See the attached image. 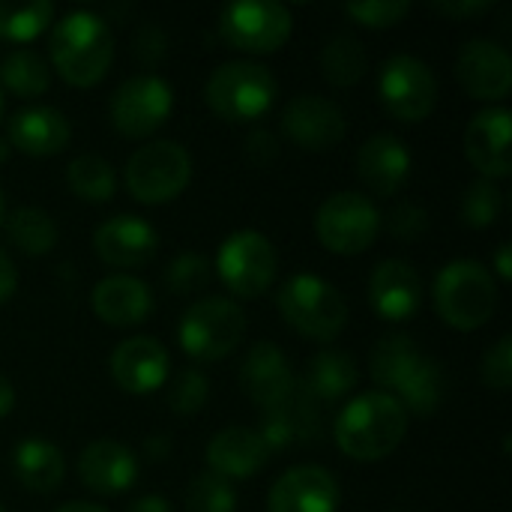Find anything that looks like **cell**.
Instances as JSON below:
<instances>
[{
    "mask_svg": "<svg viewBox=\"0 0 512 512\" xmlns=\"http://www.w3.org/2000/svg\"><path fill=\"white\" fill-rule=\"evenodd\" d=\"M294 30V15L279 0H240L219 9V36L246 54L279 51Z\"/></svg>",
    "mask_w": 512,
    "mask_h": 512,
    "instance_id": "cell-11",
    "label": "cell"
},
{
    "mask_svg": "<svg viewBox=\"0 0 512 512\" xmlns=\"http://www.w3.org/2000/svg\"><path fill=\"white\" fill-rule=\"evenodd\" d=\"M48 24H54V3H48V0H27V3L0 0V39L30 42Z\"/></svg>",
    "mask_w": 512,
    "mask_h": 512,
    "instance_id": "cell-33",
    "label": "cell"
},
{
    "mask_svg": "<svg viewBox=\"0 0 512 512\" xmlns=\"http://www.w3.org/2000/svg\"><path fill=\"white\" fill-rule=\"evenodd\" d=\"M510 129L512 114L504 105L474 114L468 129H465V156L486 180L510 177Z\"/></svg>",
    "mask_w": 512,
    "mask_h": 512,
    "instance_id": "cell-20",
    "label": "cell"
},
{
    "mask_svg": "<svg viewBox=\"0 0 512 512\" xmlns=\"http://www.w3.org/2000/svg\"><path fill=\"white\" fill-rule=\"evenodd\" d=\"M240 387L264 411L288 408L294 399V372L285 351L273 342H255L240 366Z\"/></svg>",
    "mask_w": 512,
    "mask_h": 512,
    "instance_id": "cell-17",
    "label": "cell"
},
{
    "mask_svg": "<svg viewBox=\"0 0 512 512\" xmlns=\"http://www.w3.org/2000/svg\"><path fill=\"white\" fill-rule=\"evenodd\" d=\"M213 270L237 300H255L273 288L279 255L267 234L255 228H240L222 240Z\"/></svg>",
    "mask_w": 512,
    "mask_h": 512,
    "instance_id": "cell-8",
    "label": "cell"
},
{
    "mask_svg": "<svg viewBox=\"0 0 512 512\" xmlns=\"http://www.w3.org/2000/svg\"><path fill=\"white\" fill-rule=\"evenodd\" d=\"M6 219V195H3V186H0V225Z\"/></svg>",
    "mask_w": 512,
    "mask_h": 512,
    "instance_id": "cell-51",
    "label": "cell"
},
{
    "mask_svg": "<svg viewBox=\"0 0 512 512\" xmlns=\"http://www.w3.org/2000/svg\"><path fill=\"white\" fill-rule=\"evenodd\" d=\"M360 381V369H357V360L354 354L348 351H339V348H330V351H321L309 360V369H306V390L315 396V399H324V402H336L342 399L345 393H351Z\"/></svg>",
    "mask_w": 512,
    "mask_h": 512,
    "instance_id": "cell-28",
    "label": "cell"
},
{
    "mask_svg": "<svg viewBox=\"0 0 512 512\" xmlns=\"http://www.w3.org/2000/svg\"><path fill=\"white\" fill-rule=\"evenodd\" d=\"M270 456H273V450L267 447L261 432L246 429V426H228V429L216 432L207 444L210 474H216L228 483L249 480V477L261 474L267 468Z\"/></svg>",
    "mask_w": 512,
    "mask_h": 512,
    "instance_id": "cell-21",
    "label": "cell"
},
{
    "mask_svg": "<svg viewBox=\"0 0 512 512\" xmlns=\"http://www.w3.org/2000/svg\"><path fill=\"white\" fill-rule=\"evenodd\" d=\"M369 303L384 321H408L423 303V279L402 258L381 261L369 276Z\"/></svg>",
    "mask_w": 512,
    "mask_h": 512,
    "instance_id": "cell-23",
    "label": "cell"
},
{
    "mask_svg": "<svg viewBox=\"0 0 512 512\" xmlns=\"http://www.w3.org/2000/svg\"><path fill=\"white\" fill-rule=\"evenodd\" d=\"M483 381L492 390H510L512 387V339L501 336L483 357Z\"/></svg>",
    "mask_w": 512,
    "mask_h": 512,
    "instance_id": "cell-40",
    "label": "cell"
},
{
    "mask_svg": "<svg viewBox=\"0 0 512 512\" xmlns=\"http://www.w3.org/2000/svg\"><path fill=\"white\" fill-rule=\"evenodd\" d=\"M456 81L471 99L501 102L512 90V57L501 42L471 39L459 48Z\"/></svg>",
    "mask_w": 512,
    "mask_h": 512,
    "instance_id": "cell-15",
    "label": "cell"
},
{
    "mask_svg": "<svg viewBox=\"0 0 512 512\" xmlns=\"http://www.w3.org/2000/svg\"><path fill=\"white\" fill-rule=\"evenodd\" d=\"M321 72L333 87H354L366 69H369V54L363 42L351 33H336L324 42L321 48Z\"/></svg>",
    "mask_w": 512,
    "mask_h": 512,
    "instance_id": "cell-31",
    "label": "cell"
},
{
    "mask_svg": "<svg viewBox=\"0 0 512 512\" xmlns=\"http://www.w3.org/2000/svg\"><path fill=\"white\" fill-rule=\"evenodd\" d=\"M15 288H18V270L12 264V258L0 249V306L15 294Z\"/></svg>",
    "mask_w": 512,
    "mask_h": 512,
    "instance_id": "cell-44",
    "label": "cell"
},
{
    "mask_svg": "<svg viewBox=\"0 0 512 512\" xmlns=\"http://www.w3.org/2000/svg\"><path fill=\"white\" fill-rule=\"evenodd\" d=\"M339 480L321 465L288 468L267 495V512H339Z\"/></svg>",
    "mask_w": 512,
    "mask_h": 512,
    "instance_id": "cell-18",
    "label": "cell"
},
{
    "mask_svg": "<svg viewBox=\"0 0 512 512\" xmlns=\"http://www.w3.org/2000/svg\"><path fill=\"white\" fill-rule=\"evenodd\" d=\"M210 282H213V261H207L198 252H183L171 258L165 270V285L171 294H192L207 288Z\"/></svg>",
    "mask_w": 512,
    "mask_h": 512,
    "instance_id": "cell-36",
    "label": "cell"
},
{
    "mask_svg": "<svg viewBox=\"0 0 512 512\" xmlns=\"http://www.w3.org/2000/svg\"><path fill=\"white\" fill-rule=\"evenodd\" d=\"M66 186L81 201L105 204L117 192V177H114V168H111L108 159H102L96 153H84V156H75L69 162V168H66Z\"/></svg>",
    "mask_w": 512,
    "mask_h": 512,
    "instance_id": "cell-32",
    "label": "cell"
},
{
    "mask_svg": "<svg viewBox=\"0 0 512 512\" xmlns=\"http://www.w3.org/2000/svg\"><path fill=\"white\" fill-rule=\"evenodd\" d=\"M54 512H105L99 504H87V501H69L63 507H57Z\"/></svg>",
    "mask_w": 512,
    "mask_h": 512,
    "instance_id": "cell-49",
    "label": "cell"
},
{
    "mask_svg": "<svg viewBox=\"0 0 512 512\" xmlns=\"http://www.w3.org/2000/svg\"><path fill=\"white\" fill-rule=\"evenodd\" d=\"M435 312L453 330H480L498 309V282L477 258H453L432 282Z\"/></svg>",
    "mask_w": 512,
    "mask_h": 512,
    "instance_id": "cell-4",
    "label": "cell"
},
{
    "mask_svg": "<svg viewBox=\"0 0 512 512\" xmlns=\"http://www.w3.org/2000/svg\"><path fill=\"white\" fill-rule=\"evenodd\" d=\"M504 210V192L495 180H474L468 183V189L462 192V204H459V216L465 225L471 228H489L498 222Z\"/></svg>",
    "mask_w": 512,
    "mask_h": 512,
    "instance_id": "cell-34",
    "label": "cell"
},
{
    "mask_svg": "<svg viewBox=\"0 0 512 512\" xmlns=\"http://www.w3.org/2000/svg\"><path fill=\"white\" fill-rule=\"evenodd\" d=\"M9 153H12V147H9L6 135H0V162H6V159H9Z\"/></svg>",
    "mask_w": 512,
    "mask_h": 512,
    "instance_id": "cell-50",
    "label": "cell"
},
{
    "mask_svg": "<svg viewBox=\"0 0 512 512\" xmlns=\"http://www.w3.org/2000/svg\"><path fill=\"white\" fill-rule=\"evenodd\" d=\"M69 138H72V126L60 108L30 105L9 117L6 141L12 150L24 156H36V159L57 156L69 147Z\"/></svg>",
    "mask_w": 512,
    "mask_h": 512,
    "instance_id": "cell-24",
    "label": "cell"
},
{
    "mask_svg": "<svg viewBox=\"0 0 512 512\" xmlns=\"http://www.w3.org/2000/svg\"><path fill=\"white\" fill-rule=\"evenodd\" d=\"M282 132L291 144L309 153L333 150L348 135V117L345 111L315 93L294 96L282 111Z\"/></svg>",
    "mask_w": 512,
    "mask_h": 512,
    "instance_id": "cell-14",
    "label": "cell"
},
{
    "mask_svg": "<svg viewBox=\"0 0 512 512\" xmlns=\"http://www.w3.org/2000/svg\"><path fill=\"white\" fill-rule=\"evenodd\" d=\"M126 512H171V504L162 495H144V498H138Z\"/></svg>",
    "mask_w": 512,
    "mask_h": 512,
    "instance_id": "cell-45",
    "label": "cell"
},
{
    "mask_svg": "<svg viewBox=\"0 0 512 512\" xmlns=\"http://www.w3.org/2000/svg\"><path fill=\"white\" fill-rule=\"evenodd\" d=\"M345 12L363 27L387 30V27L402 24L411 15V3L408 0H354L345 6Z\"/></svg>",
    "mask_w": 512,
    "mask_h": 512,
    "instance_id": "cell-38",
    "label": "cell"
},
{
    "mask_svg": "<svg viewBox=\"0 0 512 512\" xmlns=\"http://www.w3.org/2000/svg\"><path fill=\"white\" fill-rule=\"evenodd\" d=\"M144 450H147V456H150V459L162 462V459H165V456L171 453V441H168L165 435H156V438H147Z\"/></svg>",
    "mask_w": 512,
    "mask_h": 512,
    "instance_id": "cell-48",
    "label": "cell"
},
{
    "mask_svg": "<svg viewBox=\"0 0 512 512\" xmlns=\"http://www.w3.org/2000/svg\"><path fill=\"white\" fill-rule=\"evenodd\" d=\"M186 512H237V492L216 474H198L186 489Z\"/></svg>",
    "mask_w": 512,
    "mask_h": 512,
    "instance_id": "cell-35",
    "label": "cell"
},
{
    "mask_svg": "<svg viewBox=\"0 0 512 512\" xmlns=\"http://www.w3.org/2000/svg\"><path fill=\"white\" fill-rule=\"evenodd\" d=\"M426 228H429V213H426V207H420L414 201H402L387 213V231L399 243L420 240L426 234Z\"/></svg>",
    "mask_w": 512,
    "mask_h": 512,
    "instance_id": "cell-39",
    "label": "cell"
},
{
    "mask_svg": "<svg viewBox=\"0 0 512 512\" xmlns=\"http://www.w3.org/2000/svg\"><path fill=\"white\" fill-rule=\"evenodd\" d=\"M495 270L501 276V282H510L512 279V249L510 243H501L498 255H495Z\"/></svg>",
    "mask_w": 512,
    "mask_h": 512,
    "instance_id": "cell-46",
    "label": "cell"
},
{
    "mask_svg": "<svg viewBox=\"0 0 512 512\" xmlns=\"http://www.w3.org/2000/svg\"><path fill=\"white\" fill-rule=\"evenodd\" d=\"M51 87V66L33 48H12L0 60V90L18 99H36Z\"/></svg>",
    "mask_w": 512,
    "mask_h": 512,
    "instance_id": "cell-29",
    "label": "cell"
},
{
    "mask_svg": "<svg viewBox=\"0 0 512 512\" xmlns=\"http://www.w3.org/2000/svg\"><path fill=\"white\" fill-rule=\"evenodd\" d=\"M246 327L249 321L240 303L228 297H204L183 312L177 324V339L186 357L198 363H216L240 348Z\"/></svg>",
    "mask_w": 512,
    "mask_h": 512,
    "instance_id": "cell-7",
    "label": "cell"
},
{
    "mask_svg": "<svg viewBox=\"0 0 512 512\" xmlns=\"http://www.w3.org/2000/svg\"><path fill=\"white\" fill-rule=\"evenodd\" d=\"M3 111H6V96H3V90H0V120H3Z\"/></svg>",
    "mask_w": 512,
    "mask_h": 512,
    "instance_id": "cell-52",
    "label": "cell"
},
{
    "mask_svg": "<svg viewBox=\"0 0 512 512\" xmlns=\"http://www.w3.org/2000/svg\"><path fill=\"white\" fill-rule=\"evenodd\" d=\"M90 306L96 318L108 327H135L150 318L153 294L141 279L129 273H114L96 282L90 294Z\"/></svg>",
    "mask_w": 512,
    "mask_h": 512,
    "instance_id": "cell-26",
    "label": "cell"
},
{
    "mask_svg": "<svg viewBox=\"0 0 512 512\" xmlns=\"http://www.w3.org/2000/svg\"><path fill=\"white\" fill-rule=\"evenodd\" d=\"M246 156H249L255 165H270V162L279 156V141L273 138V132L255 129V132H249V138H246Z\"/></svg>",
    "mask_w": 512,
    "mask_h": 512,
    "instance_id": "cell-41",
    "label": "cell"
},
{
    "mask_svg": "<svg viewBox=\"0 0 512 512\" xmlns=\"http://www.w3.org/2000/svg\"><path fill=\"white\" fill-rule=\"evenodd\" d=\"M162 48H165L162 30L159 27H144L141 39H138V57L147 60V63H156L162 57Z\"/></svg>",
    "mask_w": 512,
    "mask_h": 512,
    "instance_id": "cell-43",
    "label": "cell"
},
{
    "mask_svg": "<svg viewBox=\"0 0 512 512\" xmlns=\"http://www.w3.org/2000/svg\"><path fill=\"white\" fill-rule=\"evenodd\" d=\"M381 210L363 192H333L315 210V237L333 255H360L381 234Z\"/></svg>",
    "mask_w": 512,
    "mask_h": 512,
    "instance_id": "cell-10",
    "label": "cell"
},
{
    "mask_svg": "<svg viewBox=\"0 0 512 512\" xmlns=\"http://www.w3.org/2000/svg\"><path fill=\"white\" fill-rule=\"evenodd\" d=\"M3 222H6L9 243L30 258L48 255L57 246V225L42 207H33V204L15 207Z\"/></svg>",
    "mask_w": 512,
    "mask_h": 512,
    "instance_id": "cell-30",
    "label": "cell"
},
{
    "mask_svg": "<svg viewBox=\"0 0 512 512\" xmlns=\"http://www.w3.org/2000/svg\"><path fill=\"white\" fill-rule=\"evenodd\" d=\"M15 408V390H12V381L6 375H0V420L9 417Z\"/></svg>",
    "mask_w": 512,
    "mask_h": 512,
    "instance_id": "cell-47",
    "label": "cell"
},
{
    "mask_svg": "<svg viewBox=\"0 0 512 512\" xmlns=\"http://www.w3.org/2000/svg\"><path fill=\"white\" fill-rule=\"evenodd\" d=\"M378 96L390 117L402 123H420L438 105V78L426 60L414 54H393L381 66Z\"/></svg>",
    "mask_w": 512,
    "mask_h": 512,
    "instance_id": "cell-12",
    "label": "cell"
},
{
    "mask_svg": "<svg viewBox=\"0 0 512 512\" xmlns=\"http://www.w3.org/2000/svg\"><path fill=\"white\" fill-rule=\"evenodd\" d=\"M12 474L15 480L36 495H51L54 489H60L63 474H66V462L60 447H54L45 438H24L15 453H12Z\"/></svg>",
    "mask_w": 512,
    "mask_h": 512,
    "instance_id": "cell-27",
    "label": "cell"
},
{
    "mask_svg": "<svg viewBox=\"0 0 512 512\" xmlns=\"http://www.w3.org/2000/svg\"><path fill=\"white\" fill-rule=\"evenodd\" d=\"M0 512H6V510H3V507H0Z\"/></svg>",
    "mask_w": 512,
    "mask_h": 512,
    "instance_id": "cell-53",
    "label": "cell"
},
{
    "mask_svg": "<svg viewBox=\"0 0 512 512\" xmlns=\"http://www.w3.org/2000/svg\"><path fill=\"white\" fill-rule=\"evenodd\" d=\"M159 249L156 228L132 213H117L96 225L93 231V252L102 264L114 270H138L153 261Z\"/></svg>",
    "mask_w": 512,
    "mask_h": 512,
    "instance_id": "cell-16",
    "label": "cell"
},
{
    "mask_svg": "<svg viewBox=\"0 0 512 512\" xmlns=\"http://www.w3.org/2000/svg\"><path fill=\"white\" fill-rule=\"evenodd\" d=\"M369 369L381 393L399 399L408 414L429 417L438 411L444 399V372L411 336L393 333L378 339Z\"/></svg>",
    "mask_w": 512,
    "mask_h": 512,
    "instance_id": "cell-1",
    "label": "cell"
},
{
    "mask_svg": "<svg viewBox=\"0 0 512 512\" xmlns=\"http://www.w3.org/2000/svg\"><path fill=\"white\" fill-rule=\"evenodd\" d=\"M78 480L96 495H123L138 480V456L111 438L93 441L81 450L75 462Z\"/></svg>",
    "mask_w": 512,
    "mask_h": 512,
    "instance_id": "cell-22",
    "label": "cell"
},
{
    "mask_svg": "<svg viewBox=\"0 0 512 512\" xmlns=\"http://www.w3.org/2000/svg\"><path fill=\"white\" fill-rule=\"evenodd\" d=\"M108 372L123 393L147 396V393L159 390L162 384H168L171 357L162 348V342H156L150 336H132V339H123L111 351Z\"/></svg>",
    "mask_w": 512,
    "mask_h": 512,
    "instance_id": "cell-19",
    "label": "cell"
},
{
    "mask_svg": "<svg viewBox=\"0 0 512 512\" xmlns=\"http://www.w3.org/2000/svg\"><path fill=\"white\" fill-rule=\"evenodd\" d=\"M174 111V90L165 78L144 72L126 78L108 102V117L123 138H150Z\"/></svg>",
    "mask_w": 512,
    "mask_h": 512,
    "instance_id": "cell-13",
    "label": "cell"
},
{
    "mask_svg": "<svg viewBox=\"0 0 512 512\" xmlns=\"http://www.w3.org/2000/svg\"><path fill=\"white\" fill-rule=\"evenodd\" d=\"M432 9L447 15V18H474V15L489 12L492 0H435Z\"/></svg>",
    "mask_w": 512,
    "mask_h": 512,
    "instance_id": "cell-42",
    "label": "cell"
},
{
    "mask_svg": "<svg viewBox=\"0 0 512 512\" xmlns=\"http://www.w3.org/2000/svg\"><path fill=\"white\" fill-rule=\"evenodd\" d=\"M48 54L57 75L72 87L99 84L114 60V33L108 21L90 9H75L51 24Z\"/></svg>",
    "mask_w": 512,
    "mask_h": 512,
    "instance_id": "cell-3",
    "label": "cell"
},
{
    "mask_svg": "<svg viewBox=\"0 0 512 512\" xmlns=\"http://www.w3.org/2000/svg\"><path fill=\"white\" fill-rule=\"evenodd\" d=\"M282 321L306 339L333 342L348 324V303L339 288L315 273H297L285 279L276 294Z\"/></svg>",
    "mask_w": 512,
    "mask_h": 512,
    "instance_id": "cell-6",
    "label": "cell"
},
{
    "mask_svg": "<svg viewBox=\"0 0 512 512\" xmlns=\"http://www.w3.org/2000/svg\"><path fill=\"white\" fill-rule=\"evenodd\" d=\"M279 93L276 75L255 60H228L216 66L204 84L207 108L228 123H252L264 117Z\"/></svg>",
    "mask_w": 512,
    "mask_h": 512,
    "instance_id": "cell-5",
    "label": "cell"
},
{
    "mask_svg": "<svg viewBox=\"0 0 512 512\" xmlns=\"http://www.w3.org/2000/svg\"><path fill=\"white\" fill-rule=\"evenodd\" d=\"M411 414L402 408L399 399L390 393L372 390L357 399H351L336 423H333V438L336 447L354 459V462H381L399 450V444L408 435Z\"/></svg>",
    "mask_w": 512,
    "mask_h": 512,
    "instance_id": "cell-2",
    "label": "cell"
},
{
    "mask_svg": "<svg viewBox=\"0 0 512 512\" xmlns=\"http://www.w3.org/2000/svg\"><path fill=\"white\" fill-rule=\"evenodd\" d=\"M357 174L363 186L381 198L396 195L411 177V150L402 138L390 132H378L363 141L357 150Z\"/></svg>",
    "mask_w": 512,
    "mask_h": 512,
    "instance_id": "cell-25",
    "label": "cell"
},
{
    "mask_svg": "<svg viewBox=\"0 0 512 512\" xmlns=\"http://www.w3.org/2000/svg\"><path fill=\"white\" fill-rule=\"evenodd\" d=\"M210 399V381L198 369H183L174 375L168 387V405L177 417H192L198 414Z\"/></svg>",
    "mask_w": 512,
    "mask_h": 512,
    "instance_id": "cell-37",
    "label": "cell"
},
{
    "mask_svg": "<svg viewBox=\"0 0 512 512\" xmlns=\"http://www.w3.org/2000/svg\"><path fill=\"white\" fill-rule=\"evenodd\" d=\"M192 180V156L177 141L141 144L123 168V183L129 195L141 204L174 201Z\"/></svg>",
    "mask_w": 512,
    "mask_h": 512,
    "instance_id": "cell-9",
    "label": "cell"
}]
</instances>
